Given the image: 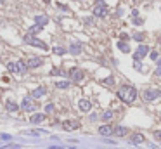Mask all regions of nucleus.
<instances>
[{
  "label": "nucleus",
  "instance_id": "1",
  "mask_svg": "<svg viewBox=\"0 0 161 149\" xmlns=\"http://www.w3.org/2000/svg\"><path fill=\"white\" fill-rule=\"evenodd\" d=\"M118 97L123 101V102H133L135 99H137V90L133 89V87H130V85H123L120 90H118Z\"/></svg>",
  "mask_w": 161,
  "mask_h": 149
},
{
  "label": "nucleus",
  "instance_id": "2",
  "mask_svg": "<svg viewBox=\"0 0 161 149\" xmlns=\"http://www.w3.org/2000/svg\"><path fill=\"white\" fill-rule=\"evenodd\" d=\"M94 16H95V18H104V16H107V7L102 0H99V2L95 4V7H94Z\"/></svg>",
  "mask_w": 161,
  "mask_h": 149
},
{
  "label": "nucleus",
  "instance_id": "3",
  "mask_svg": "<svg viewBox=\"0 0 161 149\" xmlns=\"http://www.w3.org/2000/svg\"><path fill=\"white\" fill-rule=\"evenodd\" d=\"M24 42L26 43H30V45H33V47H38V49H43V50H47L49 47H47V43H43L42 40H38V38H35L33 35H26L24 37Z\"/></svg>",
  "mask_w": 161,
  "mask_h": 149
},
{
  "label": "nucleus",
  "instance_id": "4",
  "mask_svg": "<svg viewBox=\"0 0 161 149\" xmlns=\"http://www.w3.org/2000/svg\"><path fill=\"white\" fill-rule=\"evenodd\" d=\"M70 76H71L73 82H80V80H83V71L78 70V68H73L71 71H70Z\"/></svg>",
  "mask_w": 161,
  "mask_h": 149
},
{
  "label": "nucleus",
  "instance_id": "5",
  "mask_svg": "<svg viewBox=\"0 0 161 149\" xmlns=\"http://www.w3.org/2000/svg\"><path fill=\"white\" fill-rule=\"evenodd\" d=\"M21 108H23L24 111H33L35 106H33V102H31V97H24L23 102H21Z\"/></svg>",
  "mask_w": 161,
  "mask_h": 149
},
{
  "label": "nucleus",
  "instance_id": "6",
  "mask_svg": "<svg viewBox=\"0 0 161 149\" xmlns=\"http://www.w3.org/2000/svg\"><path fill=\"white\" fill-rule=\"evenodd\" d=\"M113 133H114L116 137H125L126 133H128V128H126V127H123V125H116Z\"/></svg>",
  "mask_w": 161,
  "mask_h": 149
},
{
  "label": "nucleus",
  "instance_id": "7",
  "mask_svg": "<svg viewBox=\"0 0 161 149\" xmlns=\"http://www.w3.org/2000/svg\"><path fill=\"white\" fill-rule=\"evenodd\" d=\"M42 57H30V61L26 62L28 64V68H38V66H42Z\"/></svg>",
  "mask_w": 161,
  "mask_h": 149
},
{
  "label": "nucleus",
  "instance_id": "8",
  "mask_svg": "<svg viewBox=\"0 0 161 149\" xmlns=\"http://www.w3.org/2000/svg\"><path fill=\"white\" fill-rule=\"evenodd\" d=\"M147 52H149V49H147V47H145V45H140V47H139V49H137V52H135V61H139V59H142L144 56H145V54H147Z\"/></svg>",
  "mask_w": 161,
  "mask_h": 149
},
{
  "label": "nucleus",
  "instance_id": "9",
  "mask_svg": "<svg viewBox=\"0 0 161 149\" xmlns=\"http://www.w3.org/2000/svg\"><path fill=\"white\" fill-rule=\"evenodd\" d=\"M78 108H80L83 113H87V111H90L92 104H90V101H87V99H80V102H78Z\"/></svg>",
  "mask_w": 161,
  "mask_h": 149
},
{
  "label": "nucleus",
  "instance_id": "10",
  "mask_svg": "<svg viewBox=\"0 0 161 149\" xmlns=\"http://www.w3.org/2000/svg\"><path fill=\"white\" fill-rule=\"evenodd\" d=\"M114 132V127H111V125H101L99 127V133L101 135H111Z\"/></svg>",
  "mask_w": 161,
  "mask_h": 149
},
{
  "label": "nucleus",
  "instance_id": "11",
  "mask_svg": "<svg viewBox=\"0 0 161 149\" xmlns=\"http://www.w3.org/2000/svg\"><path fill=\"white\" fill-rule=\"evenodd\" d=\"M80 125H78V121H64L62 123V128L64 130H68V132H71V130H76Z\"/></svg>",
  "mask_w": 161,
  "mask_h": 149
},
{
  "label": "nucleus",
  "instance_id": "12",
  "mask_svg": "<svg viewBox=\"0 0 161 149\" xmlns=\"http://www.w3.org/2000/svg\"><path fill=\"white\" fill-rule=\"evenodd\" d=\"M45 94H47L45 87H38V89H35V90L31 92V97H33V99H38V97H43Z\"/></svg>",
  "mask_w": 161,
  "mask_h": 149
},
{
  "label": "nucleus",
  "instance_id": "13",
  "mask_svg": "<svg viewBox=\"0 0 161 149\" xmlns=\"http://www.w3.org/2000/svg\"><path fill=\"white\" fill-rule=\"evenodd\" d=\"M43 120H45V114H42V113H36V114H33V116H31V120H30V121H31L33 125H36V123H42Z\"/></svg>",
  "mask_w": 161,
  "mask_h": 149
},
{
  "label": "nucleus",
  "instance_id": "14",
  "mask_svg": "<svg viewBox=\"0 0 161 149\" xmlns=\"http://www.w3.org/2000/svg\"><path fill=\"white\" fill-rule=\"evenodd\" d=\"M16 66H18V73L19 74L26 73V70H28V64H26L24 61H18V62H16Z\"/></svg>",
  "mask_w": 161,
  "mask_h": 149
},
{
  "label": "nucleus",
  "instance_id": "15",
  "mask_svg": "<svg viewBox=\"0 0 161 149\" xmlns=\"http://www.w3.org/2000/svg\"><path fill=\"white\" fill-rule=\"evenodd\" d=\"M156 95H158L156 90H145V92H144V99H145V101H152Z\"/></svg>",
  "mask_w": 161,
  "mask_h": 149
},
{
  "label": "nucleus",
  "instance_id": "16",
  "mask_svg": "<svg viewBox=\"0 0 161 149\" xmlns=\"http://www.w3.org/2000/svg\"><path fill=\"white\" fill-rule=\"evenodd\" d=\"M35 21H36V24L43 26V24H47V23H49V18H47V16H36Z\"/></svg>",
  "mask_w": 161,
  "mask_h": 149
},
{
  "label": "nucleus",
  "instance_id": "17",
  "mask_svg": "<svg viewBox=\"0 0 161 149\" xmlns=\"http://www.w3.org/2000/svg\"><path fill=\"white\" fill-rule=\"evenodd\" d=\"M132 142H135V144L144 142V135H140V133H133V135H132Z\"/></svg>",
  "mask_w": 161,
  "mask_h": 149
},
{
  "label": "nucleus",
  "instance_id": "18",
  "mask_svg": "<svg viewBox=\"0 0 161 149\" xmlns=\"http://www.w3.org/2000/svg\"><path fill=\"white\" fill-rule=\"evenodd\" d=\"M70 52H71V54H80V52H82V47H80L78 43H74V45L70 47Z\"/></svg>",
  "mask_w": 161,
  "mask_h": 149
},
{
  "label": "nucleus",
  "instance_id": "19",
  "mask_svg": "<svg viewBox=\"0 0 161 149\" xmlns=\"http://www.w3.org/2000/svg\"><path fill=\"white\" fill-rule=\"evenodd\" d=\"M113 116H114V113H113V111H104V113H102V116H101V118H102L104 121H107V120H111Z\"/></svg>",
  "mask_w": 161,
  "mask_h": 149
},
{
  "label": "nucleus",
  "instance_id": "20",
  "mask_svg": "<svg viewBox=\"0 0 161 149\" xmlns=\"http://www.w3.org/2000/svg\"><path fill=\"white\" fill-rule=\"evenodd\" d=\"M7 70H9L11 73H18V66H16V62H9V64H7Z\"/></svg>",
  "mask_w": 161,
  "mask_h": 149
},
{
  "label": "nucleus",
  "instance_id": "21",
  "mask_svg": "<svg viewBox=\"0 0 161 149\" xmlns=\"http://www.w3.org/2000/svg\"><path fill=\"white\" fill-rule=\"evenodd\" d=\"M7 109H9V111H18L19 108H18L16 102H11V101H9V102H7Z\"/></svg>",
  "mask_w": 161,
  "mask_h": 149
},
{
  "label": "nucleus",
  "instance_id": "22",
  "mask_svg": "<svg viewBox=\"0 0 161 149\" xmlns=\"http://www.w3.org/2000/svg\"><path fill=\"white\" fill-rule=\"evenodd\" d=\"M38 31H42V26H40V24H35L33 28H30V35H35Z\"/></svg>",
  "mask_w": 161,
  "mask_h": 149
},
{
  "label": "nucleus",
  "instance_id": "23",
  "mask_svg": "<svg viewBox=\"0 0 161 149\" xmlns=\"http://www.w3.org/2000/svg\"><path fill=\"white\" fill-rule=\"evenodd\" d=\"M55 87H57V89H68V87H70V82H57Z\"/></svg>",
  "mask_w": 161,
  "mask_h": 149
},
{
  "label": "nucleus",
  "instance_id": "24",
  "mask_svg": "<svg viewBox=\"0 0 161 149\" xmlns=\"http://www.w3.org/2000/svg\"><path fill=\"white\" fill-rule=\"evenodd\" d=\"M118 47H120L123 52H128V50H130V47H128L126 43H123V42H120V43H118Z\"/></svg>",
  "mask_w": 161,
  "mask_h": 149
},
{
  "label": "nucleus",
  "instance_id": "25",
  "mask_svg": "<svg viewBox=\"0 0 161 149\" xmlns=\"http://www.w3.org/2000/svg\"><path fill=\"white\" fill-rule=\"evenodd\" d=\"M54 52L61 56V54H64V52H66V49H62V47H54Z\"/></svg>",
  "mask_w": 161,
  "mask_h": 149
},
{
  "label": "nucleus",
  "instance_id": "26",
  "mask_svg": "<svg viewBox=\"0 0 161 149\" xmlns=\"http://www.w3.org/2000/svg\"><path fill=\"white\" fill-rule=\"evenodd\" d=\"M45 111H47V113H52L54 111V106H52V104H47V106H45Z\"/></svg>",
  "mask_w": 161,
  "mask_h": 149
},
{
  "label": "nucleus",
  "instance_id": "27",
  "mask_svg": "<svg viewBox=\"0 0 161 149\" xmlns=\"http://www.w3.org/2000/svg\"><path fill=\"white\" fill-rule=\"evenodd\" d=\"M0 139H2V140H11V135H7V133H2V135H0Z\"/></svg>",
  "mask_w": 161,
  "mask_h": 149
},
{
  "label": "nucleus",
  "instance_id": "28",
  "mask_svg": "<svg viewBox=\"0 0 161 149\" xmlns=\"http://www.w3.org/2000/svg\"><path fill=\"white\" fill-rule=\"evenodd\" d=\"M50 74H64V73H62L61 70H52V71H50Z\"/></svg>",
  "mask_w": 161,
  "mask_h": 149
},
{
  "label": "nucleus",
  "instance_id": "29",
  "mask_svg": "<svg viewBox=\"0 0 161 149\" xmlns=\"http://www.w3.org/2000/svg\"><path fill=\"white\" fill-rule=\"evenodd\" d=\"M104 83H106V85H113V78H106Z\"/></svg>",
  "mask_w": 161,
  "mask_h": 149
},
{
  "label": "nucleus",
  "instance_id": "30",
  "mask_svg": "<svg viewBox=\"0 0 161 149\" xmlns=\"http://www.w3.org/2000/svg\"><path fill=\"white\" fill-rule=\"evenodd\" d=\"M158 74H161V70H158Z\"/></svg>",
  "mask_w": 161,
  "mask_h": 149
},
{
  "label": "nucleus",
  "instance_id": "31",
  "mask_svg": "<svg viewBox=\"0 0 161 149\" xmlns=\"http://www.w3.org/2000/svg\"><path fill=\"white\" fill-rule=\"evenodd\" d=\"M43 2H50V0H43Z\"/></svg>",
  "mask_w": 161,
  "mask_h": 149
},
{
  "label": "nucleus",
  "instance_id": "32",
  "mask_svg": "<svg viewBox=\"0 0 161 149\" xmlns=\"http://www.w3.org/2000/svg\"><path fill=\"white\" fill-rule=\"evenodd\" d=\"M0 4H4V0H0Z\"/></svg>",
  "mask_w": 161,
  "mask_h": 149
}]
</instances>
